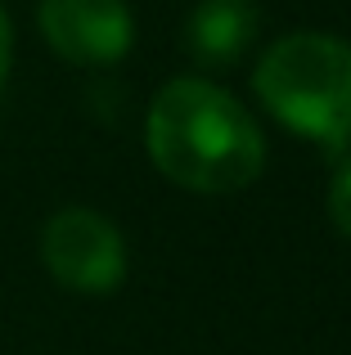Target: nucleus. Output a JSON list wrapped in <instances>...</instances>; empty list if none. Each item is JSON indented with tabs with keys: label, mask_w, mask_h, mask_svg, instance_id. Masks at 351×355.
Returning <instances> with one entry per match:
<instances>
[{
	"label": "nucleus",
	"mask_w": 351,
	"mask_h": 355,
	"mask_svg": "<svg viewBox=\"0 0 351 355\" xmlns=\"http://www.w3.org/2000/svg\"><path fill=\"white\" fill-rule=\"evenodd\" d=\"M144 144L153 166L189 193H239L266 166L257 117L203 77H176L153 95Z\"/></svg>",
	"instance_id": "nucleus-1"
},
{
	"label": "nucleus",
	"mask_w": 351,
	"mask_h": 355,
	"mask_svg": "<svg viewBox=\"0 0 351 355\" xmlns=\"http://www.w3.org/2000/svg\"><path fill=\"white\" fill-rule=\"evenodd\" d=\"M252 90L293 135L334 157L351 148V41L329 32L280 36L257 63Z\"/></svg>",
	"instance_id": "nucleus-2"
},
{
	"label": "nucleus",
	"mask_w": 351,
	"mask_h": 355,
	"mask_svg": "<svg viewBox=\"0 0 351 355\" xmlns=\"http://www.w3.org/2000/svg\"><path fill=\"white\" fill-rule=\"evenodd\" d=\"M41 261L63 288L104 297L126 279V243L108 216L90 207H63L41 230Z\"/></svg>",
	"instance_id": "nucleus-3"
},
{
	"label": "nucleus",
	"mask_w": 351,
	"mask_h": 355,
	"mask_svg": "<svg viewBox=\"0 0 351 355\" xmlns=\"http://www.w3.org/2000/svg\"><path fill=\"white\" fill-rule=\"evenodd\" d=\"M36 23L50 50L81 68L117 63L135 41V18L126 0H41Z\"/></svg>",
	"instance_id": "nucleus-4"
},
{
	"label": "nucleus",
	"mask_w": 351,
	"mask_h": 355,
	"mask_svg": "<svg viewBox=\"0 0 351 355\" xmlns=\"http://www.w3.org/2000/svg\"><path fill=\"white\" fill-rule=\"evenodd\" d=\"M262 27L257 0H198L185 23V50L203 68H230L248 54Z\"/></svg>",
	"instance_id": "nucleus-5"
},
{
	"label": "nucleus",
	"mask_w": 351,
	"mask_h": 355,
	"mask_svg": "<svg viewBox=\"0 0 351 355\" xmlns=\"http://www.w3.org/2000/svg\"><path fill=\"white\" fill-rule=\"evenodd\" d=\"M329 220L338 225V234L351 239V157L334 175V189H329Z\"/></svg>",
	"instance_id": "nucleus-6"
},
{
	"label": "nucleus",
	"mask_w": 351,
	"mask_h": 355,
	"mask_svg": "<svg viewBox=\"0 0 351 355\" xmlns=\"http://www.w3.org/2000/svg\"><path fill=\"white\" fill-rule=\"evenodd\" d=\"M9 59H14V27H9L5 5H0V86H5V77H9Z\"/></svg>",
	"instance_id": "nucleus-7"
}]
</instances>
